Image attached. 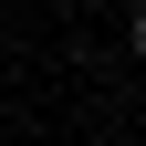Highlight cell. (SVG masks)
Segmentation results:
<instances>
[{
	"instance_id": "cell-1",
	"label": "cell",
	"mask_w": 146,
	"mask_h": 146,
	"mask_svg": "<svg viewBox=\"0 0 146 146\" xmlns=\"http://www.w3.org/2000/svg\"><path fill=\"white\" fill-rule=\"evenodd\" d=\"M125 42H136V52H146V11H136V21H125Z\"/></svg>"
}]
</instances>
